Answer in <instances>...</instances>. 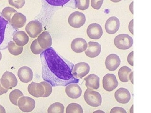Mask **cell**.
I'll use <instances>...</instances> for the list:
<instances>
[{"mask_svg":"<svg viewBox=\"0 0 151 113\" xmlns=\"http://www.w3.org/2000/svg\"><path fill=\"white\" fill-rule=\"evenodd\" d=\"M1 85L6 89H11L17 86L18 83L16 77L12 72L6 71L1 79Z\"/></svg>","mask_w":151,"mask_h":113,"instance_id":"cell-5","label":"cell"},{"mask_svg":"<svg viewBox=\"0 0 151 113\" xmlns=\"http://www.w3.org/2000/svg\"><path fill=\"white\" fill-rule=\"evenodd\" d=\"M87 43L85 39L82 38H76L71 43V48L73 52L81 53L84 52L87 48Z\"/></svg>","mask_w":151,"mask_h":113,"instance_id":"cell-19","label":"cell"},{"mask_svg":"<svg viewBox=\"0 0 151 113\" xmlns=\"http://www.w3.org/2000/svg\"><path fill=\"white\" fill-rule=\"evenodd\" d=\"M66 113H83V108L77 103L70 104L67 106L66 109Z\"/></svg>","mask_w":151,"mask_h":113,"instance_id":"cell-29","label":"cell"},{"mask_svg":"<svg viewBox=\"0 0 151 113\" xmlns=\"http://www.w3.org/2000/svg\"><path fill=\"white\" fill-rule=\"evenodd\" d=\"M23 96V93L19 89H15L10 93L9 99L12 104L18 106V101L19 99Z\"/></svg>","mask_w":151,"mask_h":113,"instance_id":"cell-25","label":"cell"},{"mask_svg":"<svg viewBox=\"0 0 151 113\" xmlns=\"http://www.w3.org/2000/svg\"><path fill=\"white\" fill-rule=\"evenodd\" d=\"M18 106L24 112H30L35 108L36 103L33 99L29 97L22 96L18 101Z\"/></svg>","mask_w":151,"mask_h":113,"instance_id":"cell-8","label":"cell"},{"mask_svg":"<svg viewBox=\"0 0 151 113\" xmlns=\"http://www.w3.org/2000/svg\"><path fill=\"white\" fill-rule=\"evenodd\" d=\"M40 83L43 85L45 88V90L44 94L42 97H48L51 95L52 92V86L50 83L46 81L41 82Z\"/></svg>","mask_w":151,"mask_h":113,"instance_id":"cell-32","label":"cell"},{"mask_svg":"<svg viewBox=\"0 0 151 113\" xmlns=\"http://www.w3.org/2000/svg\"><path fill=\"white\" fill-rule=\"evenodd\" d=\"M30 50L31 52L35 54H40L44 50L39 45L37 42V39L34 40L31 44L30 46Z\"/></svg>","mask_w":151,"mask_h":113,"instance_id":"cell-30","label":"cell"},{"mask_svg":"<svg viewBox=\"0 0 151 113\" xmlns=\"http://www.w3.org/2000/svg\"><path fill=\"white\" fill-rule=\"evenodd\" d=\"M64 108V105L61 103H55L48 107L47 112L48 113H63Z\"/></svg>","mask_w":151,"mask_h":113,"instance_id":"cell-26","label":"cell"},{"mask_svg":"<svg viewBox=\"0 0 151 113\" xmlns=\"http://www.w3.org/2000/svg\"><path fill=\"white\" fill-rule=\"evenodd\" d=\"M17 11L13 8L7 7L3 9L1 14L3 17L11 23V19L12 18V16Z\"/></svg>","mask_w":151,"mask_h":113,"instance_id":"cell-28","label":"cell"},{"mask_svg":"<svg viewBox=\"0 0 151 113\" xmlns=\"http://www.w3.org/2000/svg\"><path fill=\"white\" fill-rule=\"evenodd\" d=\"M18 76L21 82L27 83L32 79L33 74L31 68L28 66H25L19 69Z\"/></svg>","mask_w":151,"mask_h":113,"instance_id":"cell-16","label":"cell"},{"mask_svg":"<svg viewBox=\"0 0 151 113\" xmlns=\"http://www.w3.org/2000/svg\"><path fill=\"white\" fill-rule=\"evenodd\" d=\"M103 88L107 92H112L116 89L119 82L114 74H108L103 77Z\"/></svg>","mask_w":151,"mask_h":113,"instance_id":"cell-9","label":"cell"},{"mask_svg":"<svg viewBox=\"0 0 151 113\" xmlns=\"http://www.w3.org/2000/svg\"><path fill=\"white\" fill-rule=\"evenodd\" d=\"M90 71V65L87 63L81 62L74 65L72 70V74L75 78L79 79L83 78L89 74Z\"/></svg>","mask_w":151,"mask_h":113,"instance_id":"cell-7","label":"cell"},{"mask_svg":"<svg viewBox=\"0 0 151 113\" xmlns=\"http://www.w3.org/2000/svg\"><path fill=\"white\" fill-rule=\"evenodd\" d=\"M133 55L134 52L133 51L128 54V57H127V62H128V64L131 66L134 65Z\"/></svg>","mask_w":151,"mask_h":113,"instance_id":"cell-37","label":"cell"},{"mask_svg":"<svg viewBox=\"0 0 151 113\" xmlns=\"http://www.w3.org/2000/svg\"><path fill=\"white\" fill-rule=\"evenodd\" d=\"M8 49L11 54L17 56L22 54L23 47L22 46H18L14 42L11 41L8 44Z\"/></svg>","mask_w":151,"mask_h":113,"instance_id":"cell-24","label":"cell"},{"mask_svg":"<svg viewBox=\"0 0 151 113\" xmlns=\"http://www.w3.org/2000/svg\"><path fill=\"white\" fill-rule=\"evenodd\" d=\"M76 7L82 11L87 9L89 7L90 0H75Z\"/></svg>","mask_w":151,"mask_h":113,"instance_id":"cell-31","label":"cell"},{"mask_svg":"<svg viewBox=\"0 0 151 113\" xmlns=\"http://www.w3.org/2000/svg\"><path fill=\"white\" fill-rule=\"evenodd\" d=\"M87 34L91 39H99L102 36L103 34L102 27L98 23L90 24L87 29Z\"/></svg>","mask_w":151,"mask_h":113,"instance_id":"cell-10","label":"cell"},{"mask_svg":"<svg viewBox=\"0 0 151 113\" xmlns=\"http://www.w3.org/2000/svg\"><path fill=\"white\" fill-rule=\"evenodd\" d=\"M1 58H2V54L1 52H0V61L1 60Z\"/></svg>","mask_w":151,"mask_h":113,"instance_id":"cell-43","label":"cell"},{"mask_svg":"<svg viewBox=\"0 0 151 113\" xmlns=\"http://www.w3.org/2000/svg\"><path fill=\"white\" fill-rule=\"evenodd\" d=\"M70 0H46L50 5L55 6H63L68 3Z\"/></svg>","mask_w":151,"mask_h":113,"instance_id":"cell-34","label":"cell"},{"mask_svg":"<svg viewBox=\"0 0 151 113\" xmlns=\"http://www.w3.org/2000/svg\"><path fill=\"white\" fill-rule=\"evenodd\" d=\"M8 24V21L3 17L0 16V45L2 44L4 39L5 29Z\"/></svg>","mask_w":151,"mask_h":113,"instance_id":"cell-27","label":"cell"},{"mask_svg":"<svg viewBox=\"0 0 151 113\" xmlns=\"http://www.w3.org/2000/svg\"><path fill=\"white\" fill-rule=\"evenodd\" d=\"M9 4L14 7L20 9L25 4V0H8Z\"/></svg>","mask_w":151,"mask_h":113,"instance_id":"cell-33","label":"cell"},{"mask_svg":"<svg viewBox=\"0 0 151 113\" xmlns=\"http://www.w3.org/2000/svg\"><path fill=\"white\" fill-rule=\"evenodd\" d=\"M103 0H91V6L95 10H99L103 4Z\"/></svg>","mask_w":151,"mask_h":113,"instance_id":"cell-35","label":"cell"},{"mask_svg":"<svg viewBox=\"0 0 151 113\" xmlns=\"http://www.w3.org/2000/svg\"><path fill=\"white\" fill-rule=\"evenodd\" d=\"M121 63V60L118 55L115 54H109L105 60L106 67L110 71H114L117 69Z\"/></svg>","mask_w":151,"mask_h":113,"instance_id":"cell-11","label":"cell"},{"mask_svg":"<svg viewBox=\"0 0 151 113\" xmlns=\"http://www.w3.org/2000/svg\"><path fill=\"white\" fill-rule=\"evenodd\" d=\"M133 72H131L129 75V80L131 82V83L133 84Z\"/></svg>","mask_w":151,"mask_h":113,"instance_id":"cell-40","label":"cell"},{"mask_svg":"<svg viewBox=\"0 0 151 113\" xmlns=\"http://www.w3.org/2000/svg\"><path fill=\"white\" fill-rule=\"evenodd\" d=\"M8 89H6L3 87L1 82V79H0V95H3L7 92Z\"/></svg>","mask_w":151,"mask_h":113,"instance_id":"cell-38","label":"cell"},{"mask_svg":"<svg viewBox=\"0 0 151 113\" xmlns=\"http://www.w3.org/2000/svg\"><path fill=\"white\" fill-rule=\"evenodd\" d=\"M101 52V45L98 42H89L87 48L85 51L86 56L90 58H93L97 57Z\"/></svg>","mask_w":151,"mask_h":113,"instance_id":"cell-13","label":"cell"},{"mask_svg":"<svg viewBox=\"0 0 151 113\" xmlns=\"http://www.w3.org/2000/svg\"><path fill=\"white\" fill-rule=\"evenodd\" d=\"M65 92L70 98L77 99L82 95V90L79 85L76 83H72L66 86Z\"/></svg>","mask_w":151,"mask_h":113,"instance_id":"cell-14","label":"cell"},{"mask_svg":"<svg viewBox=\"0 0 151 113\" xmlns=\"http://www.w3.org/2000/svg\"><path fill=\"white\" fill-rule=\"evenodd\" d=\"M129 9L131 13L133 14V1L131 4L130 5Z\"/></svg>","mask_w":151,"mask_h":113,"instance_id":"cell-41","label":"cell"},{"mask_svg":"<svg viewBox=\"0 0 151 113\" xmlns=\"http://www.w3.org/2000/svg\"><path fill=\"white\" fill-rule=\"evenodd\" d=\"M26 31L31 38H36L43 31L42 24L38 21H32L27 25Z\"/></svg>","mask_w":151,"mask_h":113,"instance_id":"cell-6","label":"cell"},{"mask_svg":"<svg viewBox=\"0 0 151 113\" xmlns=\"http://www.w3.org/2000/svg\"><path fill=\"white\" fill-rule=\"evenodd\" d=\"M28 92L30 95L36 97H42L45 90L43 85L41 83L32 82L28 86Z\"/></svg>","mask_w":151,"mask_h":113,"instance_id":"cell-15","label":"cell"},{"mask_svg":"<svg viewBox=\"0 0 151 113\" xmlns=\"http://www.w3.org/2000/svg\"><path fill=\"white\" fill-rule=\"evenodd\" d=\"M37 42L41 48L46 50L51 47L52 44V39L49 33L47 31L43 32L39 35Z\"/></svg>","mask_w":151,"mask_h":113,"instance_id":"cell-18","label":"cell"},{"mask_svg":"<svg viewBox=\"0 0 151 113\" xmlns=\"http://www.w3.org/2000/svg\"><path fill=\"white\" fill-rule=\"evenodd\" d=\"M84 79L86 82L85 86L88 88L96 90L100 88V79L97 75L91 74L85 77Z\"/></svg>","mask_w":151,"mask_h":113,"instance_id":"cell-20","label":"cell"},{"mask_svg":"<svg viewBox=\"0 0 151 113\" xmlns=\"http://www.w3.org/2000/svg\"><path fill=\"white\" fill-rule=\"evenodd\" d=\"M115 97L118 102L125 104L130 100V93L125 88H119L115 93Z\"/></svg>","mask_w":151,"mask_h":113,"instance_id":"cell-17","label":"cell"},{"mask_svg":"<svg viewBox=\"0 0 151 113\" xmlns=\"http://www.w3.org/2000/svg\"><path fill=\"white\" fill-rule=\"evenodd\" d=\"M86 17L85 15L79 11H75L71 13L68 22L70 25L74 28H80L85 24Z\"/></svg>","mask_w":151,"mask_h":113,"instance_id":"cell-4","label":"cell"},{"mask_svg":"<svg viewBox=\"0 0 151 113\" xmlns=\"http://www.w3.org/2000/svg\"><path fill=\"white\" fill-rule=\"evenodd\" d=\"M40 59L42 78L53 87L66 86L70 83L79 82V79L72 74L74 64L62 58L53 47L40 54Z\"/></svg>","mask_w":151,"mask_h":113,"instance_id":"cell-1","label":"cell"},{"mask_svg":"<svg viewBox=\"0 0 151 113\" xmlns=\"http://www.w3.org/2000/svg\"><path fill=\"white\" fill-rule=\"evenodd\" d=\"M13 40L16 45L23 46L28 44L29 37L23 31H18L13 35Z\"/></svg>","mask_w":151,"mask_h":113,"instance_id":"cell-22","label":"cell"},{"mask_svg":"<svg viewBox=\"0 0 151 113\" xmlns=\"http://www.w3.org/2000/svg\"><path fill=\"white\" fill-rule=\"evenodd\" d=\"M110 113H126V111L124 108L120 107H115L113 108L111 111Z\"/></svg>","mask_w":151,"mask_h":113,"instance_id":"cell-36","label":"cell"},{"mask_svg":"<svg viewBox=\"0 0 151 113\" xmlns=\"http://www.w3.org/2000/svg\"><path fill=\"white\" fill-rule=\"evenodd\" d=\"M84 99L88 105L93 107H98L102 103V97L100 93L89 88L84 92Z\"/></svg>","mask_w":151,"mask_h":113,"instance_id":"cell-2","label":"cell"},{"mask_svg":"<svg viewBox=\"0 0 151 113\" xmlns=\"http://www.w3.org/2000/svg\"><path fill=\"white\" fill-rule=\"evenodd\" d=\"M114 42L116 47L119 49L127 50L132 47L133 39L127 34H122L116 36Z\"/></svg>","mask_w":151,"mask_h":113,"instance_id":"cell-3","label":"cell"},{"mask_svg":"<svg viewBox=\"0 0 151 113\" xmlns=\"http://www.w3.org/2000/svg\"><path fill=\"white\" fill-rule=\"evenodd\" d=\"M111 1H112L113 3H119V1H121V0H110Z\"/></svg>","mask_w":151,"mask_h":113,"instance_id":"cell-42","label":"cell"},{"mask_svg":"<svg viewBox=\"0 0 151 113\" xmlns=\"http://www.w3.org/2000/svg\"><path fill=\"white\" fill-rule=\"evenodd\" d=\"M26 22V16L22 13L16 12L13 15L11 19V23L12 26L16 29L22 28Z\"/></svg>","mask_w":151,"mask_h":113,"instance_id":"cell-21","label":"cell"},{"mask_svg":"<svg viewBox=\"0 0 151 113\" xmlns=\"http://www.w3.org/2000/svg\"><path fill=\"white\" fill-rule=\"evenodd\" d=\"M133 22L134 19H133L130 22L129 24V26H128V29H129V30L131 34H134L133 32Z\"/></svg>","mask_w":151,"mask_h":113,"instance_id":"cell-39","label":"cell"},{"mask_svg":"<svg viewBox=\"0 0 151 113\" xmlns=\"http://www.w3.org/2000/svg\"><path fill=\"white\" fill-rule=\"evenodd\" d=\"M120 27V21L118 18L111 17L108 19L106 22L105 28L107 33L114 34L117 32Z\"/></svg>","mask_w":151,"mask_h":113,"instance_id":"cell-12","label":"cell"},{"mask_svg":"<svg viewBox=\"0 0 151 113\" xmlns=\"http://www.w3.org/2000/svg\"><path fill=\"white\" fill-rule=\"evenodd\" d=\"M132 72L131 69L127 66L121 67L118 72L119 79L123 82H127L129 81V75Z\"/></svg>","mask_w":151,"mask_h":113,"instance_id":"cell-23","label":"cell"}]
</instances>
